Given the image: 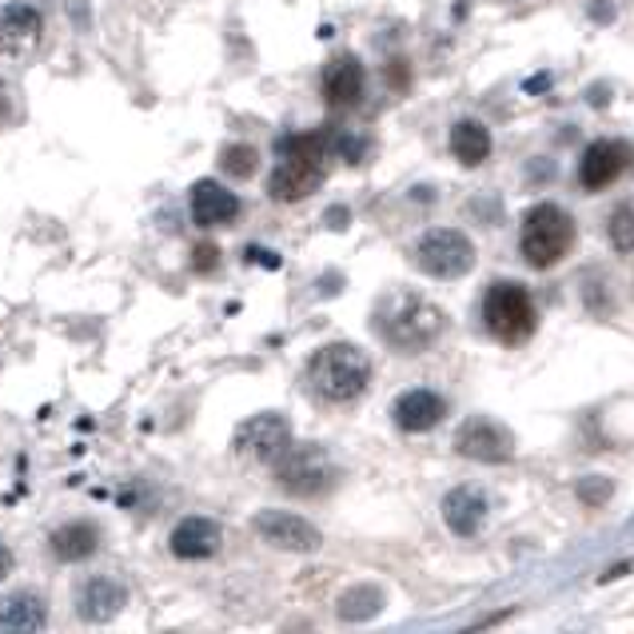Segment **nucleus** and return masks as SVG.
I'll list each match as a JSON object with an SVG mask.
<instances>
[{
    "label": "nucleus",
    "instance_id": "nucleus-1",
    "mask_svg": "<svg viewBox=\"0 0 634 634\" xmlns=\"http://www.w3.org/2000/svg\"><path fill=\"white\" fill-rule=\"evenodd\" d=\"M375 328L391 348L423 351L443 335L447 315H443V308H436V303L423 300L419 292H396L379 303Z\"/></svg>",
    "mask_w": 634,
    "mask_h": 634
},
{
    "label": "nucleus",
    "instance_id": "nucleus-2",
    "mask_svg": "<svg viewBox=\"0 0 634 634\" xmlns=\"http://www.w3.org/2000/svg\"><path fill=\"white\" fill-rule=\"evenodd\" d=\"M308 379H312L315 396L328 399V403H351L371 383L368 351H360L355 343H328L308 363Z\"/></svg>",
    "mask_w": 634,
    "mask_h": 634
},
{
    "label": "nucleus",
    "instance_id": "nucleus-3",
    "mask_svg": "<svg viewBox=\"0 0 634 634\" xmlns=\"http://www.w3.org/2000/svg\"><path fill=\"white\" fill-rule=\"evenodd\" d=\"M519 247L530 267H539V272L555 267L575 247V220H570V212H563L559 204H535L523 216Z\"/></svg>",
    "mask_w": 634,
    "mask_h": 634
},
{
    "label": "nucleus",
    "instance_id": "nucleus-4",
    "mask_svg": "<svg viewBox=\"0 0 634 634\" xmlns=\"http://www.w3.org/2000/svg\"><path fill=\"white\" fill-rule=\"evenodd\" d=\"M484 323L499 343L519 348V343H527L530 335H535V328H539V312H535V300H530L527 287L503 280V284L487 287Z\"/></svg>",
    "mask_w": 634,
    "mask_h": 634
},
{
    "label": "nucleus",
    "instance_id": "nucleus-5",
    "mask_svg": "<svg viewBox=\"0 0 634 634\" xmlns=\"http://www.w3.org/2000/svg\"><path fill=\"white\" fill-rule=\"evenodd\" d=\"M275 479L287 495H300V499H320L335 487V464L332 455L315 443H300L287 447V455L275 464Z\"/></svg>",
    "mask_w": 634,
    "mask_h": 634
},
{
    "label": "nucleus",
    "instance_id": "nucleus-6",
    "mask_svg": "<svg viewBox=\"0 0 634 634\" xmlns=\"http://www.w3.org/2000/svg\"><path fill=\"white\" fill-rule=\"evenodd\" d=\"M416 264L436 280H459L475 267V244L455 227H431L416 244Z\"/></svg>",
    "mask_w": 634,
    "mask_h": 634
},
{
    "label": "nucleus",
    "instance_id": "nucleus-7",
    "mask_svg": "<svg viewBox=\"0 0 634 634\" xmlns=\"http://www.w3.org/2000/svg\"><path fill=\"white\" fill-rule=\"evenodd\" d=\"M287 447H292V427H287L284 416H275V411L252 416L236 431V455H244L247 464L275 467L287 455Z\"/></svg>",
    "mask_w": 634,
    "mask_h": 634
},
{
    "label": "nucleus",
    "instance_id": "nucleus-8",
    "mask_svg": "<svg viewBox=\"0 0 634 634\" xmlns=\"http://www.w3.org/2000/svg\"><path fill=\"white\" fill-rule=\"evenodd\" d=\"M252 527H256V535L264 543H272V547H280V550H295V555L320 550V543H323L315 523L300 519V515H292V511H260L256 519H252Z\"/></svg>",
    "mask_w": 634,
    "mask_h": 634
},
{
    "label": "nucleus",
    "instance_id": "nucleus-9",
    "mask_svg": "<svg viewBox=\"0 0 634 634\" xmlns=\"http://www.w3.org/2000/svg\"><path fill=\"white\" fill-rule=\"evenodd\" d=\"M455 451L479 464H503L515 455V436L495 419H467L455 436Z\"/></svg>",
    "mask_w": 634,
    "mask_h": 634
},
{
    "label": "nucleus",
    "instance_id": "nucleus-10",
    "mask_svg": "<svg viewBox=\"0 0 634 634\" xmlns=\"http://www.w3.org/2000/svg\"><path fill=\"white\" fill-rule=\"evenodd\" d=\"M634 164V152L626 140H595L583 152V164H578V181L587 192H603L623 176Z\"/></svg>",
    "mask_w": 634,
    "mask_h": 634
},
{
    "label": "nucleus",
    "instance_id": "nucleus-11",
    "mask_svg": "<svg viewBox=\"0 0 634 634\" xmlns=\"http://www.w3.org/2000/svg\"><path fill=\"white\" fill-rule=\"evenodd\" d=\"M45 20L32 4H9L0 9V60H25L40 45Z\"/></svg>",
    "mask_w": 634,
    "mask_h": 634
},
{
    "label": "nucleus",
    "instance_id": "nucleus-12",
    "mask_svg": "<svg viewBox=\"0 0 634 634\" xmlns=\"http://www.w3.org/2000/svg\"><path fill=\"white\" fill-rule=\"evenodd\" d=\"M323 184V160H300V156H284L275 164L272 181H267V196L280 204H295L308 199Z\"/></svg>",
    "mask_w": 634,
    "mask_h": 634
},
{
    "label": "nucleus",
    "instance_id": "nucleus-13",
    "mask_svg": "<svg viewBox=\"0 0 634 634\" xmlns=\"http://www.w3.org/2000/svg\"><path fill=\"white\" fill-rule=\"evenodd\" d=\"M124 603H128V591H124L116 578H105V575L88 578L85 587H80V595H76V611H80L85 623H113L124 611Z\"/></svg>",
    "mask_w": 634,
    "mask_h": 634
},
{
    "label": "nucleus",
    "instance_id": "nucleus-14",
    "mask_svg": "<svg viewBox=\"0 0 634 634\" xmlns=\"http://www.w3.org/2000/svg\"><path fill=\"white\" fill-rule=\"evenodd\" d=\"M368 72H363L360 57H335L332 65L323 68V100L332 108H351L360 105Z\"/></svg>",
    "mask_w": 634,
    "mask_h": 634
},
{
    "label": "nucleus",
    "instance_id": "nucleus-15",
    "mask_svg": "<svg viewBox=\"0 0 634 634\" xmlns=\"http://www.w3.org/2000/svg\"><path fill=\"white\" fill-rule=\"evenodd\" d=\"M48 623V603L37 591H17L0 598V634H40Z\"/></svg>",
    "mask_w": 634,
    "mask_h": 634
},
{
    "label": "nucleus",
    "instance_id": "nucleus-16",
    "mask_svg": "<svg viewBox=\"0 0 634 634\" xmlns=\"http://www.w3.org/2000/svg\"><path fill=\"white\" fill-rule=\"evenodd\" d=\"M443 416H447L443 396H436V391H427V388L403 391V396L396 399V423L403 427V431H411V436L431 431L436 423H443Z\"/></svg>",
    "mask_w": 634,
    "mask_h": 634
},
{
    "label": "nucleus",
    "instance_id": "nucleus-17",
    "mask_svg": "<svg viewBox=\"0 0 634 634\" xmlns=\"http://www.w3.org/2000/svg\"><path fill=\"white\" fill-rule=\"evenodd\" d=\"M240 216V199L216 181H199L192 184V220L199 227H220L232 224Z\"/></svg>",
    "mask_w": 634,
    "mask_h": 634
},
{
    "label": "nucleus",
    "instance_id": "nucleus-18",
    "mask_svg": "<svg viewBox=\"0 0 634 634\" xmlns=\"http://www.w3.org/2000/svg\"><path fill=\"white\" fill-rule=\"evenodd\" d=\"M220 523L216 519H204V515H192L184 519L181 527L172 530V555L176 559H212L220 550Z\"/></svg>",
    "mask_w": 634,
    "mask_h": 634
},
{
    "label": "nucleus",
    "instance_id": "nucleus-19",
    "mask_svg": "<svg viewBox=\"0 0 634 634\" xmlns=\"http://www.w3.org/2000/svg\"><path fill=\"white\" fill-rule=\"evenodd\" d=\"M443 519L455 535H479L487 519V495L479 487H455L443 499Z\"/></svg>",
    "mask_w": 634,
    "mask_h": 634
},
{
    "label": "nucleus",
    "instance_id": "nucleus-20",
    "mask_svg": "<svg viewBox=\"0 0 634 634\" xmlns=\"http://www.w3.org/2000/svg\"><path fill=\"white\" fill-rule=\"evenodd\" d=\"M451 156L464 168H479L491 156V133L479 120H459L451 128Z\"/></svg>",
    "mask_w": 634,
    "mask_h": 634
},
{
    "label": "nucleus",
    "instance_id": "nucleus-21",
    "mask_svg": "<svg viewBox=\"0 0 634 634\" xmlns=\"http://www.w3.org/2000/svg\"><path fill=\"white\" fill-rule=\"evenodd\" d=\"M100 547V530L92 523H68V527L52 530V555L60 563H80L88 555H96Z\"/></svg>",
    "mask_w": 634,
    "mask_h": 634
},
{
    "label": "nucleus",
    "instance_id": "nucleus-22",
    "mask_svg": "<svg viewBox=\"0 0 634 634\" xmlns=\"http://www.w3.org/2000/svg\"><path fill=\"white\" fill-rule=\"evenodd\" d=\"M383 603H388V595L379 587H351L340 595V603H335V615L343 618V623H368V618H375L379 611H383Z\"/></svg>",
    "mask_w": 634,
    "mask_h": 634
},
{
    "label": "nucleus",
    "instance_id": "nucleus-23",
    "mask_svg": "<svg viewBox=\"0 0 634 634\" xmlns=\"http://www.w3.org/2000/svg\"><path fill=\"white\" fill-rule=\"evenodd\" d=\"M606 236H611V247L618 256H634V199H623L611 220H606Z\"/></svg>",
    "mask_w": 634,
    "mask_h": 634
},
{
    "label": "nucleus",
    "instance_id": "nucleus-24",
    "mask_svg": "<svg viewBox=\"0 0 634 634\" xmlns=\"http://www.w3.org/2000/svg\"><path fill=\"white\" fill-rule=\"evenodd\" d=\"M332 133H295V136H284L280 140V152L284 156H300V160H323L328 156V148H332V140H328Z\"/></svg>",
    "mask_w": 634,
    "mask_h": 634
},
{
    "label": "nucleus",
    "instance_id": "nucleus-25",
    "mask_svg": "<svg viewBox=\"0 0 634 634\" xmlns=\"http://www.w3.org/2000/svg\"><path fill=\"white\" fill-rule=\"evenodd\" d=\"M220 168H224L227 176H236V181H247V176H256L260 168V152L252 148V144H227V148L220 152Z\"/></svg>",
    "mask_w": 634,
    "mask_h": 634
},
{
    "label": "nucleus",
    "instance_id": "nucleus-26",
    "mask_svg": "<svg viewBox=\"0 0 634 634\" xmlns=\"http://www.w3.org/2000/svg\"><path fill=\"white\" fill-rule=\"evenodd\" d=\"M575 495L587 503V507H603V503L615 495V484H611L606 475H587V479H578L575 484Z\"/></svg>",
    "mask_w": 634,
    "mask_h": 634
},
{
    "label": "nucleus",
    "instance_id": "nucleus-27",
    "mask_svg": "<svg viewBox=\"0 0 634 634\" xmlns=\"http://www.w3.org/2000/svg\"><path fill=\"white\" fill-rule=\"evenodd\" d=\"M335 152H340L348 164H360L368 156V140L363 136H335Z\"/></svg>",
    "mask_w": 634,
    "mask_h": 634
},
{
    "label": "nucleus",
    "instance_id": "nucleus-28",
    "mask_svg": "<svg viewBox=\"0 0 634 634\" xmlns=\"http://www.w3.org/2000/svg\"><path fill=\"white\" fill-rule=\"evenodd\" d=\"M216 264H220L216 244H199L196 252H192V267H196V272H212Z\"/></svg>",
    "mask_w": 634,
    "mask_h": 634
},
{
    "label": "nucleus",
    "instance_id": "nucleus-29",
    "mask_svg": "<svg viewBox=\"0 0 634 634\" xmlns=\"http://www.w3.org/2000/svg\"><path fill=\"white\" fill-rule=\"evenodd\" d=\"M388 85L391 88H408L411 85L408 65H403V60H391V65H388Z\"/></svg>",
    "mask_w": 634,
    "mask_h": 634
},
{
    "label": "nucleus",
    "instance_id": "nucleus-30",
    "mask_svg": "<svg viewBox=\"0 0 634 634\" xmlns=\"http://www.w3.org/2000/svg\"><path fill=\"white\" fill-rule=\"evenodd\" d=\"M247 260H256V264H264V267H280V256H272V252H260V247H252V252H247Z\"/></svg>",
    "mask_w": 634,
    "mask_h": 634
},
{
    "label": "nucleus",
    "instance_id": "nucleus-31",
    "mask_svg": "<svg viewBox=\"0 0 634 634\" xmlns=\"http://www.w3.org/2000/svg\"><path fill=\"white\" fill-rule=\"evenodd\" d=\"M9 570H12V550L0 543V578H9Z\"/></svg>",
    "mask_w": 634,
    "mask_h": 634
},
{
    "label": "nucleus",
    "instance_id": "nucleus-32",
    "mask_svg": "<svg viewBox=\"0 0 634 634\" xmlns=\"http://www.w3.org/2000/svg\"><path fill=\"white\" fill-rule=\"evenodd\" d=\"M328 224H332V227H348V208H332V212H328Z\"/></svg>",
    "mask_w": 634,
    "mask_h": 634
},
{
    "label": "nucleus",
    "instance_id": "nucleus-33",
    "mask_svg": "<svg viewBox=\"0 0 634 634\" xmlns=\"http://www.w3.org/2000/svg\"><path fill=\"white\" fill-rule=\"evenodd\" d=\"M523 88H527V92H547V88H550V76H539V80H527V85H523Z\"/></svg>",
    "mask_w": 634,
    "mask_h": 634
},
{
    "label": "nucleus",
    "instance_id": "nucleus-34",
    "mask_svg": "<svg viewBox=\"0 0 634 634\" xmlns=\"http://www.w3.org/2000/svg\"><path fill=\"white\" fill-rule=\"evenodd\" d=\"M9 105H12V100H9V88L0 85V124L9 120Z\"/></svg>",
    "mask_w": 634,
    "mask_h": 634
},
{
    "label": "nucleus",
    "instance_id": "nucleus-35",
    "mask_svg": "<svg viewBox=\"0 0 634 634\" xmlns=\"http://www.w3.org/2000/svg\"><path fill=\"white\" fill-rule=\"evenodd\" d=\"M284 634H315V631H312V623H287Z\"/></svg>",
    "mask_w": 634,
    "mask_h": 634
},
{
    "label": "nucleus",
    "instance_id": "nucleus-36",
    "mask_svg": "<svg viewBox=\"0 0 634 634\" xmlns=\"http://www.w3.org/2000/svg\"><path fill=\"white\" fill-rule=\"evenodd\" d=\"M168 634H184V631H168Z\"/></svg>",
    "mask_w": 634,
    "mask_h": 634
}]
</instances>
